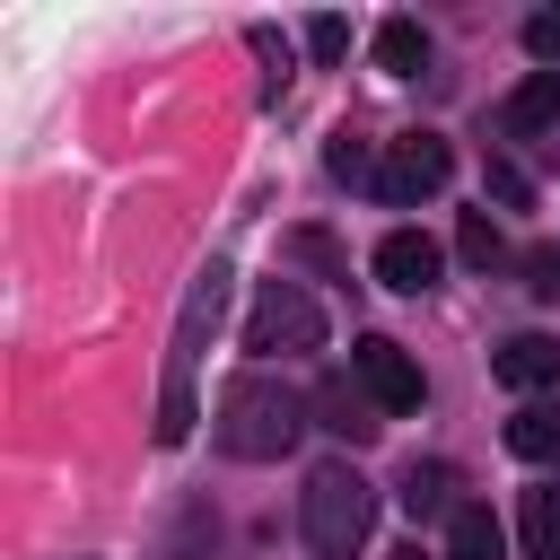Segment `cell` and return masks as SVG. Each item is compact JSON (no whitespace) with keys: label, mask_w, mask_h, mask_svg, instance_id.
Returning a JSON list of instances; mask_svg holds the SVG:
<instances>
[{"label":"cell","mask_w":560,"mask_h":560,"mask_svg":"<svg viewBox=\"0 0 560 560\" xmlns=\"http://www.w3.org/2000/svg\"><path fill=\"white\" fill-rule=\"evenodd\" d=\"M508 455H525V464H560V402H516V420H508Z\"/></svg>","instance_id":"obj_12"},{"label":"cell","mask_w":560,"mask_h":560,"mask_svg":"<svg viewBox=\"0 0 560 560\" xmlns=\"http://www.w3.org/2000/svg\"><path fill=\"white\" fill-rule=\"evenodd\" d=\"M420 61H429V35H420V18H385V26H376V70L411 79Z\"/></svg>","instance_id":"obj_14"},{"label":"cell","mask_w":560,"mask_h":560,"mask_svg":"<svg viewBox=\"0 0 560 560\" xmlns=\"http://www.w3.org/2000/svg\"><path fill=\"white\" fill-rule=\"evenodd\" d=\"M525 551L534 560H560V481L551 490H525Z\"/></svg>","instance_id":"obj_15"},{"label":"cell","mask_w":560,"mask_h":560,"mask_svg":"<svg viewBox=\"0 0 560 560\" xmlns=\"http://www.w3.org/2000/svg\"><path fill=\"white\" fill-rule=\"evenodd\" d=\"M525 52L534 61H560V9H534L525 18Z\"/></svg>","instance_id":"obj_21"},{"label":"cell","mask_w":560,"mask_h":560,"mask_svg":"<svg viewBox=\"0 0 560 560\" xmlns=\"http://www.w3.org/2000/svg\"><path fill=\"white\" fill-rule=\"evenodd\" d=\"M298 525H306V551L315 560H359L368 534H376V490L359 464H315L306 490H298Z\"/></svg>","instance_id":"obj_3"},{"label":"cell","mask_w":560,"mask_h":560,"mask_svg":"<svg viewBox=\"0 0 560 560\" xmlns=\"http://www.w3.org/2000/svg\"><path fill=\"white\" fill-rule=\"evenodd\" d=\"M219 306H228V262H201V280L184 289V315H175V350H166V394H158V446H184L192 438V368H201V341L219 332Z\"/></svg>","instance_id":"obj_2"},{"label":"cell","mask_w":560,"mask_h":560,"mask_svg":"<svg viewBox=\"0 0 560 560\" xmlns=\"http://www.w3.org/2000/svg\"><path fill=\"white\" fill-rule=\"evenodd\" d=\"M455 254H464V262H481V271H490V262H499V228H490V219H481V210H464V228H455Z\"/></svg>","instance_id":"obj_17"},{"label":"cell","mask_w":560,"mask_h":560,"mask_svg":"<svg viewBox=\"0 0 560 560\" xmlns=\"http://www.w3.org/2000/svg\"><path fill=\"white\" fill-rule=\"evenodd\" d=\"M446 560H508V525H499L481 499H464V508L446 516Z\"/></svg>","instance_id":"obj_11"},{"label":"cell","mask_w":560,"mask_h":560,"mask_svg":"<svg viewBox=\"0 0 560 560\" xmlns=\"http://www.w3.org/2000/svg\"><path fill=\"white\" fill-rule=\"evenodd\" d=\"M525 289H534L542 306H560V245H534V254H525Z\"/></svg>","instance_id":"obj_18"},{"label":"cell","mask_w":560,"mask_h":560,"mask_svg":"<svg viewBox=\"0 0 560 560\" xmlns=\"http://www.w3.org/2000/svg\"><path fill=\"white\" fill-rule=\"evenodd\" d=\"M315 411H324V429H332V438H350V446H368V438L385 429V411L368 402V385H359V376H324Z\"/></svg>","instance_id":"obj_9"},{"label":"cell","mask_w":560,"mask_h":560,"mask_svg":"<svg viewBox=\"0 0 560 560\" xmlns=\"http://www.w3.org/2000/svg\"><path fill=\"white\" fill-rule=\"evenodd\" d=\"M306 52H315V61H341V52H350V26H341V18H306Z\"/></svg>","instance_id":"obj_20"},{"label":"cell","mask_w":560,"mask_h":560,"mask_svg":"<svg viewBox=\"0 0 560 560\" xmlns=\"http://www.w3.org/2000/svg\"><path fill=\"white\" fill-rule=\"evenodd\" d=\"M438 236H420V228H394L385 245H376V280L385 289H402V298H420V289H438Z\"/></svg>","instance_id":"obj_7"},{"label":"cell","mask_w":560,"mask_h":560,"mask_svg":"<svg viewBox=\"0 0 560 560\" xmlns=\"http://www.w3.org/2000/svg\"><path fill=\"white\" fill-rule=\"evenodd\" d=\"M324 166H332L341 184H376V158H368L359 131H332V140H324Z\"/></svg>","instance_id":"obj_16"},{"label":"cell","mask_w":560,"mask_h":560,"mask_svg":"<svg viewBox=\"0 0 560 560\" xmlns=\"http://www.w3.org/2000/svg\"><path fill=\"white\" fill-rule=\"evenodd\" d=\"M298 429H306V402H298L280 376H262V368H245V376L219 394V420H210L219 455H236V464H280V455L298 446Z\"/></svg>","instance_id":"obj_1"},{"label":"cell","mask_w":560,"mask_h":560,"mask_svg":"<svg viewBox=\"0 0 560 560\" xmlns=\"http://www.w3.org/2000/svg\"><path fill=\"white\" fill-rule=\"evenodd\" d=\"M385 560H429V551H420V542H402V551H385Z\"/></svg>","instance_id":"obj_22"},{"label":"cell","mask_w":560,"mask_h":560,"mask_svg":"<svg viewBox=\"0 0 560 560\" xmlns=\"http://www.w3.org/2000/svg\"><path fill=\"white\" fill-rule=\"evenodd\" d=\"M499 122H508L516 140L551 131V122H560V70H534V79H516V96L499 105Z\"/></svg>","instance_id":"obj_10"},{"label":"cell","mask_w":560,"mask_h":560,"mask_svg":"<svg viewBox=\"0 0 560 560\" xmlns=\"http://www.w3.org/2000/svg\"><path fill=\"white\" fill-rule=\"evenodd\" d=\"M411 516H455V464H402V490H394Z\"/></svg>","instance_id":"obj_13"},{"label":"cell","mask_w":560,"mask_h":560,"mask_svg":"<svg viewBox=\"0 0 560 560\" xmlns=\"http://www.w3.org/2000/svg\"><path fill=\"white\" fill-rule=\"evenodd\" d=\"M490 376H499L508 394H542V385L560 376V341H551V332H516V341L490 350Z\"/></svg>","instance_id":"obj_8"},{"label":"cell","mask_w":560,"mask_h":560,"mask_svg":"<svg viewBox=\"0 0 560 560\" xmlns=\"http://www.w3.org/2000/svg\"><path fill=\"white\" fill-rule=\"evenodd\" d=\"M289 254H298V262H315V271H350V262H341V245H332L324 228H298V236H289Z\"/></svg>","instance_id":"obj_19"},{"label":"cell","mask_w":560,"mask_h":560,"mask_svg":"<svg viewBox=\"0 0 560 560\" xmlns=\"http://www.w3.org/2000/svg\"><path fill=\"white\" fill-rule=\"evenodd\" d=\"M245 350L254 359H271V350H324V306L298 280H262L254 306H245Z\"/></svg>","instance_id":"obj_4"},{"label":"cell","mask_w":560,"mask_h":560,"mask_svg":"<svg viewBox=\"0 0 560 560\" xmlns=\"http://www.w3.org/2000/svg\"><path fill=\"white\" fill-rule=\"evenodd\" d=\"M446 175H455V149H446L438 131H402V140H385V158H376V192H385L394 210L446 192Z\"/></svg>","instance_id":"obj_5"},{"label":"cell","mask_w":560,"mask_h":560,"mask_svg":"<svg viewBox=\"0 0 560 560\" xmlns=\"http://www.w3.org/2000/svg\"><path fill=\"white\" fill-rule=\"evenodd\" d=\"M350 376L368 385V402H376L385 420H394V411H420V394H429V385H420V359H411L402 341H385V332H359V341H350Z\"/></svg>","instance_id":"obj_6"}]
</instances>
